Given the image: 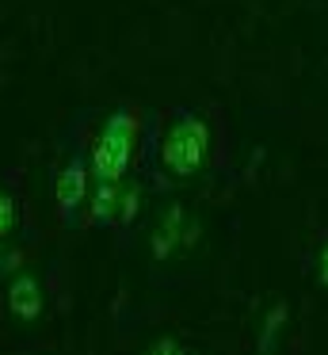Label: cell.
Masks as SVG:
<instances>
[{"label":"cell","instance_id":"obj_1","mask_svg":"<svg viewBox=\"0 0 328 355\" xmlns=\"http://www.w3.org/2000/svg\"><path fill=\"white\" fill-rule=\"evenodd\" d=\"M210 126L195 115H175V123L168 126L164 146H160V164H164L168 176L175 180H191L195 172H202V164L210 161Z\"/></svg>","mask_w":328,"mask_h":355},{"label":"cell","instance_id":"obj_2","mask_svg":"<svg viewBox=\"0 0 328 355\" xmlns=\"http://www.w3.org/2000/svg\"><path fill=\"white\" fill-rule=\"evenodd\" d=\"M134 146H137V119H134V111L119 107L103 123V134H99L96 149H92V176L122 184V176L130 168V157H134Z\"/></svg>","mask_w":328,"mask_h":355},{"label":"cell","instance_id":"obj_3","mask_svg":"<svg viewBox=\"0 0 328 355\" xmlns=\"http://www.w3.org/2000/svg\"><path fill=\"white\" fill-rule=\"evenodd\" d=\"M195 237H198V230L191 225L187 210H183L180 202H168L157 218V230H153V256L164 260V256H172L180 245H187V241H195Z\"/></svg>","mask_w":328,"mask_h":355},{"label":"cell","instance_id":"obj_4","mask_svg":"<svg viewBox=\"0 0 328 355\" xmlns=\"http://www.w3.org/2000/svg\"><path fill=\"white\" fill-rule=\"evenodd\" d=\"M53 195H58V210L65 222H73V214L88 202V168L80 161H69L65 168L58 172V184H53Z\"/></svg>","mask_w":328,"mask_h":355},{"label":"cell","instance_id":"obj_5","mask_svg":"<svg viewBox=\"0 0 328 355\" xmlns=\"http://www.w3.org/2000/svg\"><path fill=\"white\" fill-rule=\"evenodd\" d=\"M8 309H12V317H19V321H38L42 317V283H38L31 271H23V275L8 279Z\"/></svg>","mask_w":328,"mask_h":355},{"label":"cell","instance_id":"obj_6","mask_svg":"<svg viewBox=\"0 0 328 355\" xmlns=\"http://www.w3.org/2000/svg\"><path fill=\"white\" fill-rule=\"evenodd\" d=\"M88 199H92V222H119L122 187L114 180H96V191H88Z\"/></svg>","mask_w":328,"mask_h":355},{"label":"cell","instance_id":"obj_7","mask_svg":"<svg viewBox=\"0 0 328 355\" xmlns=\"http://www.w3.org/2000/svg\"><path fill=\"white\" fill-rule=\"evenodd\" d=\"M15 225H19V207H15V199L8 191H0V241L12 237Z\"/></svg>","mask_w":328,"mask_h":355},{"label":"cell","instance_id":"obj_8","mask_svg":"<svg viewBox=\"0 0 328 355\" xmlns=\"http://www.w3.org/2000/svg\"><path fill=\"white\" fill-rule=\"evenodd\" d=\"M137 210H141V191H137V187H126V191H122V202H119V222H114V225L134 222Z\"/></svg>","mask_w":328,"mask_h":355},{"label":"cell","instance_id":"obj_9","mask_svg":"<svg viewBox=\"0 0 328 355\" xmlns=\"http://www.w3.org/2000/svg\"><path fill=\"white\" fill-rule=\"evenodd\" d=\"M149 355H187V352H183V344H175V340H157V344L149 347Z\"/></svg>","mask_w":328,"mask_h":355},{"label":"cell","instance_id":"obj_10","mask_svg":"<svg viewBox=\"0 0 328 355\" xmlns=\"http://www.w3.org/2000/svg\"><path fill=\"white\" fill-rule=\"evenodd\" d=\"M320 283L328 286V245H325V252H320Z\"/></svg>","mask_w":328,"mask_h":355}]
</instances>
